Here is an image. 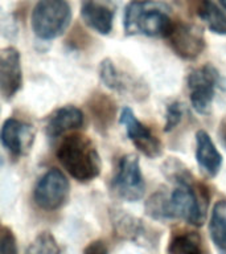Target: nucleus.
I'll return each instance as SVG.
<instances>
[{
  "label": "nucleus",
  "instance_id": "nucleus-1",
  "mask_svg": "<svg viewBox=\"0 0 226 254\" xmlns=\"http://www.w3.org/2000/svg\"><path fill=\"white\" fill-rule=\"evenodd\" d=\"M164 172L174 188L170 192L172 218H180L186 224L201 226L205 221V206L209 200V190L196 182L188 168L178 162H167Z\"/></svg>",
  "mask_w": 226,
  "mask_h": 254
},
{
  "label": "nucleus",
  "instance_id": "nucleus-2",
  "mask_svg": "<svg viewBox=\"0 0 226 254\" xmlns=\"http://www.w3.org/2000/svg\"><path fill=\"white\" fill-rule=\"evenodd\" d=\"M56 156L63 170L78 183H90L102 172V160L97 146L83 134H69L61 140Z\"/></svg>",
  "mask_w": 226,
  "mask_h": 254
},
{
  "label": "nucleus",
  "instance_id": "nucleus-3",
  "mask_svg": "<svg viewBox=\"0 0 226 254\" xmlns=\"http://www.w3.org/2000/svg\"><path fill=\"white\" fill-rule=\"evenodd\" d=\"M174 21L168 5L154 0H134L127 4L123 28L127 36L167 39Z\"/></svg>",
  "mask_w": 226,
  "mask_h": 254
},
{
  "label": "nucleus",
  "instance_id": "nucleus-4",
  "mask_svg": "<svg viewBox=\"0 0 226 254\" xmlns=\"http://www.w3.org/2000/svg\"><path fill=\"white\" fill-rule=\"evenodd\" d=\"M70 24L71 8L66 0H39L32 9V32L41 41L58 39Z\"/></svg>",
  "mask_w": 226,
  "mask_h": 254
},
{
  "label": "nucleus",
  "instance_id": "nucleus-5",
  "mask_svg": "<svg viewBox=\"0 0 226 254\" xmlns=\"http://www.w3.org/2000/svg\"><path fill=\"white\" fill-rule=\"evenodd\" d=\"M220 85L221 75L212 64H204L189 71L186 77V87L189 91L190 105L197 114H209Z\"/></svg>",
  "mask_w": 226,
  "mask_h": 254
},
{
  "label": "nucleus",
  "instance_id": "nucleus-6",
  "mask_svg": "<svg viewBox=\"0 0 226 254\" xmlns=\"http://www.w3.org/2000/svg\"><path fill=\"white\" fill-rule=\"evenodd\" d=\"M110 187L113 193L120 200L127 202L142 200L146 193V182L136 155L127 154L119 159Z\"/></svg>",
  "mask_w": 226,
  "mask_h": 254
},
{
  "label": "nucleus",
  "instance_id": "nucleus-7",
  "mask_svg": "<svg viewBox=\"0 0 226 254\" xmlns=\"http://www.w3.org/2000/svg\"><path fill=\"white\" fill-rule=\"evenodd\" d=\"M70 193V183L58 168L48 170L33 188V202L37 208L55 212L65 205Z\"/></svg>",
  "mask_w": 226,
  "mask_h": 254
},
{
  "label": "nucleus",
  "instance_id": "nucleus-8",
  "mask_svg": "<svg viewBox=\"0 0 226 254\" xmlns=\"http://www.w3.org/2000/svg\"><path fill=\"white\" fill-rule=\"evenodd\" d=\"M99 79L107 89L134 101H144L148 97V86L142 79L135 78L126 71L120 70L113 60L105 59L98 67Z\"/></svg>",
  "mask_w": 226,
  "mask_h": 254
},
{
  "label": "nucleus",
  "instance_id": "nucleus-9",
  "mask_svg": "<svg viewBox=\"0 0 226 254\" xmlns=\"http://www.w3.org/2000/svg\"><path fill=\"white\" fill-rule=\"evenodd\" d=\"M170 49L180 59L193 61L202 55L206 48V40L200 28L196 24L177 21L167 37Z\"/></svg>",
  "mask_w": 226,
  "mask_h": 254
},
{
  "label": "nucleus",
  "instance_id": "nucleus-10",
  "mask_svg": "<svg viewBox=\"0 0 226 254\" xmlns=\"http://www.w3.org/2000/svg\"><path fill=\"white\" fill-rule=\"evenodd\" d=\"M119 123L124 127L135 148L150 159H156L163 154V144L160 139L152 132L150 127L140 122L130 107H124L120 111Z\"/></svg>",
  "mask_w": 226,
  "mask_h": 254
},
{
  "label": "nucleus",
  "instance_id": "nucleus-11",
  "mask_svg": "<svg viewBox=\"0 0 226 254\" xmlns=\"http://www.w3.org/2000/svg\"><path fill=\"white\" fill-rule=\"evenodd\" d=\"M36 131L31 123H27L17 118H8L1 127V144L12 159L23 158L32 150L35 142Z\"/></svg>",
  "mask_w": 226,
  "mask_h": 254
},
{
  "label": "nucleus",
  "instance_id": "nucleus-12",
  "mask_svg": "<svg viewBox=\"0 0 226 254\" xmlns=\"http://www.w3.org/2000/svg\"><path fill=\"white\" fill-rule=\"evenodd\" d=\"M23 86V69L19 51L4 48L0 53V93L5 102L15 98Z\"/></svg>",
  "mask_w": 226,
  "mask_h": 254
},
{
  "label": "nucleus",
  "instance_id": "nucleus-13",
  "mask_svg": "<svg viewBox=\"0 0 226 254\" xmlns=\"http://www.w3.org/2000/svg\"><path fill=\"white\" fill-rule=\"evenodd\" d=\"M79 13L83 23L99 35L107 36L113 31L115 19L113 0H82Z\"/></svg>",
  "mask_w": 226,
  "mask_h": 254
},
{
  "label": "nucleus",
  "instance_id": "nucleus-14",
  "mask_svg": "<svg viewBox=\"0 0 226 254\" xmlns=\"http://www.w3.org/2000/svg\"><path fill=\"white\" fill-rule=\"evenodd\" d=\"M85 123L82 110L73 105H65L56 109L45 122V132L48 138L57 139L61 135L78 130Z\"/></svg>",
  "mask_w": 226,
  "mask_h": 254
},
{
  "label": "nucleus",
  "instance_id": "nucleus-15",
  "mask_svg": "<svg viewBox=\"0 0 226 254\" xmlns=\"http://www.w3.org/2000/svg\"><path fill=\"white\" fill-rule=\"evenodd\" d=\"M111 224L116 237L126 240V241L143 244L148 238V230L140 218L123 209H111L110 212Z\"/></svg>",
  "mask_w": 226,
  "mask_h": 254
},
{
  "label": "nucleus",
  "instance_id": "nucleus-16",
  "mask_svg": "<svg viewBox=\"0 0 226 254\" xmlns=\"http://www.w3.org/2000/svg\"><path fill=\"white\" fill-rule=\"evenodd\" d=\"M196 160L206 176L214 178L221 171L222 155L205 130L196 132Z\"/></svg>",
  "mask_w": 226,
  "mask_h": 254
},
{
  "label": "nucleus",
  "instance_id": "nucleus-17",
  "mask_svg": "<svg viewBox=\"0 0 226 254\" xmlns=\"http://www.w3.org/2000/svg\"><path fill=\"white\" fill-rule=\"evenodd\" d=\"M87 109L93 122L99 131H107L116 118V103L110 95L105 93H95L87 101Z\"/></svg>",
  "mask_w": 226,
  "mask_h": 254
},
{
  "label": "nucleus",
  "instance_id": "nucleus-18",
  "mask_svg": "<svg viewBox=\"0 0 226 254\" xmlns=\"http://www.w3.org/2000/svg\"><path fill=\"white\" fill-rule=\"evenodd\" d=\"M190 8L214 35L226 36V13L213 0H189Z\"/></svg>",
  "mask_w": 226,
  "mask_h": 254
},
{
  "label": "nucleus",
  "instance_id": "nucleus-19",
  "mask_svg": "<svg viewBox=\"0 0 226 254\" xmlns=\"http://www.w3.org/2000/svg\"><path fill=\"white\" fill-rule=\"evenodd\" d=\"M209 234L220 253L226 254V200H220L213 205L209 220Z\"/></svg>",
  "mask_w": 226,
  "mask_h": 254
},
{
  "label": "nucleus",
  "instance_id": "nucleus-20",
  "mask_svg": "<svg viewBox=\"0 0 226 254\" xmlns=\"http://www.w3.org/2000/svg\"><path fill=\"white\" fill-rule=\"evenodd\" d=\"M168 254H204L201 238L192 232H176L168 244Z\"/></svg>",
  "mask_w": 226,
  "mask_h": 254
},
{
  "label": "nucleus",
  "instance_id": "nucleus-21",
  "mask_svg": "<svg viewBox=\"0 0 226 254\" xmlns=\"http://www.w3.org/2000/svg\"><path fill=\"white\" fill-rule=\"evenodd\" d=\"M147 216L154 218L156 221H168L173 220L170 213V192H167L166 188L158 190L155 193L150 196L144 205Z\"/></svg>",
  "mask_w": 226,
  "mask_h": 254
},
{
  "label": "nucleus",
  "instance_id": "nucleus-22",
  "mask_svg": "<svg viewBox=\"0 0 226 254\" xmlns=\"http://www.w3.org/2000/svg\"><path fill=\"white\" fill-rule=\"evenodd\" d=\"M25 254H61V248L55 236L51 232L44 230L29 244Z\"/></svg>",
  "mask_w": 226,
  "mask_h": 254
},
{
  "label": "nucleus",
  "instance_id": "nucleus-23",
  "mask_svg": "<svg viewBox=\"0 0 226 254\" xmlns=\"http://www.w3.org/2000/svg\"><path fill=\"white\" fill-rule=\"evenodd\" d=\"M184 117V105L180 101H173L167 105L166 115H164V131L170 132L181 123Z\"/></svg>",
  "mask_w": 226,
  "mask_h": 254
},
{
  "label": "nucleus",
  "instance_id": "nucleus-24",
  "mask_svg": "<svg viewBox=\"0 0 226 254\" xmlns=\"http://www.w3.org/2000/svg\"><path fill=\"white\" fill-rule=\"evenodd\" d=\"M0 254H17V242L13 232L8 226H3L0 238Z\"/></svg>",
  "mask_w": 226,
  "mask_h": 254
},
{
  "label": "nucleus",
  "instance_id": "nucleus-25",
  "mask_svg": "<svg viewBox=\"0 0 226 254\" xmlns=\"http://www.w3.org/2000/svg\"><path fill=\"white\" fill-rule=\"evenodd\" d=\"M83 254H109L106 242L102 240H94L83 249Z\"/></svg>",
  "mask_w": 226,
  "mask_h": 254
},
{
  "label": "nucleus",
  "instance_id": "nucleus-26",
  "mask_svg": "<svg viewBox=\"0 0 226 254\" xmlns=\"http://www.w3.org/2000/svg\"><path fill=\"white\" fill-rule=\"evenodd\" d=\"M220 138H221V142L224 143V146L226 147V121L221 123V127H220Z\"/></svg>",
  "mask_w": 226,
  "mask_h": 254
},
{
  "label": "nucleus",
  "instance_id": "nucleus-27",
  "mask_svg": "<svg viewBox=\"0 0 226 254\" xmlns=\"http://www.w3.org/2000/svg\"><path fill=\"white\" fill-rule=\"evenodd\" d=\"M218 1H220V4L222 5V8H224V9L226 11V0H218Z\"/></svg>",
  "mask_w": 226,
  "mask_h": 254
}]
</instances>
